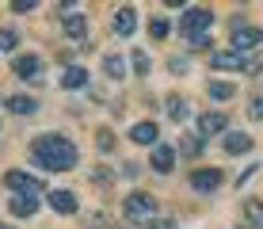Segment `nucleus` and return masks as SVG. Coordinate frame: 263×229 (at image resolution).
Masks as SVG:
<instances>
[{
	"mask_svg": "<svg viewBox=\"0 0 263 229\" xmlns=\"http://www.w3.org/2000/svg\"><path fill=\"white\" fill-rule=\"evenodd\" d=\"M210 69H217V73H240L244 69V54H237V50H214L210 54Z\"/></svg>",
	"mask_w": 263,
	"mask_h": 229,
	"instance_id": "5",
	"label": "nucleus"
},
{
	"mask_svg": "<svg viewBox=\"0 0 263 229\" xmlns=\"http://www.w3.org/2000/svg\"><path fill=\"white\" fill-rule=\"evenodd\" d=\"M34 0H12V12H31Z\"/></svg>",
	"mask_w": 263,
	"mask_h": 229,
	"instance_id": "32",
	"label": "nucleus"
},
{
	"mask_svg": "<svg viewBox=\"0 0 263 229\" xmlns=\"http://www.w3.org/2000/svg\"><path fill=\"white\" fill-rule=\"evenodd\" d=\"M138 172H141V164H126V168H122V176H126V180H134Z\"/></svg>",
	"mask_w": 263,
	"mask_h": 229,
	"instance_id": "33",
	"label": "nucleus"
},
{
	"mask_svg": "<svg viewBox=\"0 0 263 229\" xmlns=\"http://www.w3.org/2000/svg\"><path fill=\"white\" fill-rule=\"evenodd\" d=\"M259 69H263V50L244 54V73H259Z\"/></svg>",
	"mask_w": 263,
	"mask_h": 229,
	"instance_id": "26",
	"label": "nucleus"
},
{
	"mask_svg": "<svg viewBox=\"0 0 263 229\" xmlns=\"http://www.w3.org/2000/svg\"><path fill=\"white\" fill-rule=\"evenodd\" d=\"M12 73L23 80H42V61L34 58V54H20V58L12 61Z\"/></svg>",
	"mask_w": 263,
	"mask_h": 229,
	"instance_id": "6",
	"label": "nucleus"
},
{
	"mask_svg": "<svg viewBox=\"0 0 263 229\" xmlns=\"http://www.w3.org/2000/svg\"><path fill=\"white\" fill-rule=\"evenodd\" d=\"M233 50L237 54H256L263 50V31L259 27H252V23H233Z\"/></svg>",
	"mask_w": 263,
	"mask_h": 229,
	"instance_id": "4",
	"label": "nucleus"
},
{
	"mask_svg": "<svg viewBox=\"0 0 263 229\" xmlns=\"http://www.w3.org/2000/svg\"><path fill=\"white\" fill-rule=\"evenodd\" d=\"M168 31H172V23L164 20V15H157V20L149 23V34H153V39H168Z\"/></svg>",
	"mask_w": 263,
	"mask_h": 229,
	"instance_id": "25",
	"label": "nucleus"
},
{
	"mask_svg": "<svg viewBox=\"0 0 263 229\" xmlns=\"http://www.w3.org/2000/svg\"><path fill=\"white\" fill-rule=\"evenodd\" d=\"M134 73H138V77H149V54L145 50L134 54Z\"/></svg>",
	"mask_w": 263,
	"mask_h": 229,
	"instance_id": "27",
	"label": "nucleus"
},
{
	"mask_svg": "<svg viewBox=\"0 0 263 229\" xmlns=\"http://www.w3.org/2000/svg\"><path fill=\"white\" fill-rule=\"evenodd\" d=\"M252 149V137L240 134V130H229L225 134V153H248Z\"/></svg>",
	"mask_w": 263,
	"mask_h": 229,
	"instance_id": "16",
	"label": "nucleus"
},
{
	"mask_svg": "<svg viewBox=\"0 0 263 229\" xmlns=\"http://www.w3.org/2000/svg\"><path fill=\"white\" fill-rule=\"evenodd\" d=\"M103 73H107V77H115V80H119L122 73H126V61H122V58H115V54H111V58H103Z\"/></svg>",
	"mask_w": 263,
	"mask_h": 229,
	"instance_id": "23",
	"label": "nucleus"
},
{
	"mask_svg": "<svg viewBox=\"0 0 263 229\" xmlns=\"http://www.w3.org/2000/svg\"><path fill=\"white\" fill-rule=\"evenodd\" d=\"M225 126H229V118H225L221 111H206L202 118H198V134H202V137H210V134H221Z\"/></svg>",
	"mask_w": 263,
	"mask_h": 229,
	"instance_id": "11",
	"label": "nucleus"
},
{
	"mask_svg": "<svg viewBox=\"0 0 263 229\" xmlns=\"http://www.w3.org/2000/svg\"><path fill=\"white\" fill-rule=\"evenodd\" d=\"M157 122H138V126H134V130H130V142H138V145H153V149H157Z\"/></svg>",
	"mask_w": 263,
	"mask_h": 229,
	"instance_id": "14",
	"label": "nucleus"
},
{
	"mask_svg": "<svg viewBox=\"0 0 263 229\" xmlns=\"http://www.w3.org/2000/svg\"><path fill=\"white\" fill-rule=\"evenodd\" d=\"M15 46H20V34H15L12 27H0V50H4V54H12Z\"/></svg>",
	"mask_w": 263,
	"mask_h": 229,
	"instance_id": "24",
	"label": "nucleus"
},
{
	"mask_svg": "<svg viewBox=\"0 0 263 229\" xmlns=\"http://www.w3.org/2000/svg\"><path fill=\"white\" fill-rule=\"evenodd\" d=\"M111 229H115V225H111Z\"/></svg>",
	"mask_w": 263,
	"mask_h": 229,
	"instance_id": "35",
	"label": "nucleus"
},
{
	"mask_svg": "<svg viewBox=\"0 0 263 229\" xmlns=\"http://www.w3.org/2000/svg\"><path fill=\"white\" fill-rule=\"evenodd\" d=\"M149 164H153V172H160V176H164V172L176 168V149H172V145H157Z\"/></svg>",
	"mask_w": 263,
	"mask_h": 229,
	"instance_id": "10",
	"label": "nucleus"
},
{
	"mask_svg": "<svg viewBox=\"0 0 263 229\" xmlns=\"http://www.w3.org/2000/svg\"><path fill=\"white\" fill-rule=\"evenodd\" d=\"M34 161L42 164V168H50V172H72L77 168V145L69 142V137H61V134H42V137H34Z\"/></svg>",
	"mask_w": 263,
	"mask_h": 229,
	"instance_id": "1",
	"label": "nucleus"
},
{
	"mask_svg": "<svg viewBox=\"0 0 263 229\" xmlns=\"http://www.w3.org/2000/svg\"><path fill=\"white\" fill-rule=\"evenodd\" d=\"M50 210L53 214H77V195L72 191H50Z\"/></svg>",
	"mask_w": 263,
	"mask_h": 229,
	"instance_id": "13",
	"label": "nucleus"
},
{
	"mask_svg": "<svg viewBox=\"0 0 263 229\" xmlns=\"http://www.w3.org/2000/svg\"><path fill=\"white\" fill-rule=\"evenodd\" d=\"M187 115H191L187 99L183 96H168V118H176V122H179V118H187Z\"/></svg>",
	"mask_w": 263,
	"mask_h": 229,
	"instance_id": "20",
	"label": "nucleus"
},
{
	"mask_svg": "<svg viewBox=\"0 0 263 229\" xmlns=\"http://www.w3.org/2000/svg\"><path fill=\"white\" fill-rule=\"evenodd\" d=\"M179 153H183V157H198V153H202V142H198V134H187L183 142H179Z\"/></svg>",
	"mask_w": 263,
	"mask_h": 229,
	"instance_id": "22",
	"label": "nucleus"
},
{
	"mask_svg": "<svg viewBox=\"0 0 263 229\" xmlns=\"http://www.w3.org/2000/svg\"><path fill=\"white\" fill-rule=\"evenodd\" d=\"M244 222L263 225V199H248V203H244Z\"/></svg>",
	"mask_w": 263,
	"mask_h": 229,
	"instance_id": "19",
	"label": "nucleus"
},
{
	"mask_svg": "<svg viewBox=\"0 0 263 229\" xmlns=\"http://www.w3.org/2000/svg\"><path fill=\"white\" fill-rule=\"evenodd\" d=\"M0 229H12V225H4V222H0Z\"/></svg>",
	"mask_w": 263,
	"mask_h": 229,
	"instance_id": "34",
	"label": "nucleus"
},
{
	"mask_svg": "<svg viewBox=\"0 0 263 229\" xmlns=\"http://www.w3.org/2000/svg\"><path fill=\"white\" fill-rule=\"evenodd\" d=\"M96 145H99L103 153H111V149H115V134H111V130H99V134H96Z\"/></svg>",
	"mask_w": 263,
	"mask_h": 229,
	"instance_id": "29",
	"label": "nucleus"
},
{
	"mask_svg": "<svg viewBox=\"0 0 263 229\" xmlns=\"http://www.w3.org/2000/svg\"><path fill=\"white\" fill-rule=\"evenodd\" d=\"M210 27H214V12L210 8H187V12L179 15V31H183L187 42L198 39V34H210Z\"/></svg>",
	"mask_w": 263,
	"mask_h": 229,
	"instance_id": "3",
	"label": "nucleus"
},
{
	"mask_svg": "<svg viewBox=\"0 0 263 229\" xmlns=\"http://www.w3.org/2000/svg\"><path fill=\"white\" fill-rule=\"evenodd\" d=\"M145 229H176V222H172V218H153Z\"/></svg>",
	"mask_w": 263,
	"mask_h": 229,
	"instance_id": "30",
	"label": "nucleus"
},
{
	"mask_svg": "<svg viewBox=\"0 0 263 229\" xmlns=\"http://www.w3.org/2000/svg\"><path fill=\"white\" fill-rule=\"evenodd\" d=\"M122 210H126V218H130V222L149 225L153 218H157V199L145 195V191H130V195H126V203H122Z\"/></svg>",
	"mask_w": 263,
	"mask_h": 229,
	"instance_id": "2",
	"label": "nucleus"
},
{
	"mask_svg": "<svg viewBox=\"0 0 263 229\" xmlns=\"http://www.w3.org/2000/svg\"><path fill=\"white\" fill-rule=\"evenodd\" d=\"M111 27H115V34H119V39L134 34V27H138V15H134V8H119V12H115V20H111Z\"/></svg>",
	"mask_w": 263,
	"mask_h": 229,
	"instance_id": "12",
	"label": "nucleus"
},
{
	"mask_svg": "<svg viewBox=\"0 0 263 229\" xmlns=\"http://www.w3.org/2000/svg\"><path fill=\"white\" fill-rule=\"evenodd\" d=\"M4 183L15 191V195H39V180H34V176H27V172H20V168H12V172H8Z\"/></svg>",
	"mask_w": 263,
	"mask_h": 229,
	"instance_id": "8",
	"label": "nucleus"
},
{
	"mask_svg": "<svg viewBox=\"0 0 263 229\" xmlns=\"http://www.w3.org/2000/svg\"><path fill=\"white\" fill-rule=\"evenodd\" d=\"M61 31H65L69 39H84L88 34V15L77 12V8H69V12L61 15Z\"/></svg>",
	"mask_w": 263,
	"mask_h": 229,
	"instance_id": "7",
	"label": "nucleus"
},
{
	"mask_svg": "<svg viewBox=\"0 0 263 229\" xmlns=\"http://www.w3.org/2000/svg\"><path fill=\"white\" fill-rule=\"evenodd\" d=\"M61 84H65V88H84V84H88V69L69 65V69H65V77H61Z\"/></svg>",
	"mask_w": 263,
	"mask_h": 229,
	"instance_id": "18",
	"label": "nucleus"
},
{
	"mask_svg": "<svg viewBox=\"0 0 263 229\" xmlns=\"http://www.w3.org/2000/svg\"><path fill=\"white\" fill-rule=\"evenodd\" d=\"M8 111H12V115H34V111H39V99H34V96H12V99H8Z\"/></svg>",
	"mask_w": 263,
	"mask_h": 229,
	"instance_id": "15",
	"label": "nucleus"
},
{
	"mask_svg": "<svg viewBox=\"0 0 263 229\" xmlns=\"http://www.w3.org/2000/svg\"><path fill=\"white\" fill-rule=\"evenodd\" d=\"M84 225H88V229H111V218H107V214H88Z\"/></svg>",
	"mask_w": 263,
	"mask_h": 229,
	"instance_id": "28",
	"label": "nucleus"
},
{
	"mask_svg": "<svg viewBox=\"0 0 263 229\" xmlns=\"http://www.w3.org/2000/svg\"><path fill=\"white\" fill-rule=\"evenodd\" d=\"M248 115H252V118H263V96H256V99H252Z\"/></svg>",
	"mask_w": 263,
	"mask_h": 229,
	"instance_id": "31",
	"label": "nucleus"
},
{
	"mask_svg": "<svg viewBox=\"0 0 263 229\" xmlns=\"http://www.w3.org/2000/svg\"><path fill=\"white\" fill-rule=\"evenodd\" d=\"M210 96L214 99H233V96H237V88H233L229 80H210Z\"/></svg>",
	"mask_w": 263,
	"mask_h": 229,
	"instance_id": "21",
	"label": "nucleus"
},
{
	"mask_svg": "<svg viewBox=\"0 0 263 229\" xmlns=\"http://www.w3.org/2000/svg\"><path fill=\"white\" fill-rule=\"evenodd\" d=\"M34 210H39V199H34V195H15L12 199V214L15 218H31Z\"/></svg>",
	"mask_w": 263,
	"mask_h": 229,
	"instance_id": "17",
	"label": "nucleus"
},
{
	"mask_svg": "<svg viewBox=\"0 0 263 229\" xmlns=\"http://www.w3.org/2000/svg\"><path fill=\"white\" fill-rule=\"evenodd\" d=\"M191 187L195 191H217L221 187V168H195L191 172Z\"/></svg>",
	"mask_w": 263,
	"mask_h": 229,
	"instance_id": "9",
	"label": "nucleus"
}]
</instances>
